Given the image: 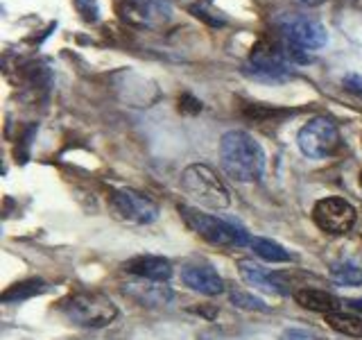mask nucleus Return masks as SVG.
Returning <instances> with one entry per match:
<instances>
[{
    "mask_svg": "<svg viewBox=\"0 0 362 340\" xmlns=\"http://www.w3.org/2000/svg\"><path fill=\"white\" fill-rule=\"evenodd\" d=\"M62 311L73 324L88 329L107 327L118 317V306L98 290H79L71 295L62 302Z\"/></svg>",
    "mask_w": 362,
    "mask_h": 340,
    "instance_id": "nucleus-3",
    "label": "nucleus"
},
{
    "mask_svg": "<svg viewBox=\"0 0 362 340\" xmlns=\"http://www.w3.org/2000/svg\"><path fill=\"white\" fill-rule=\"evenodd\" d=\"M299 150L310 159H326L339 150L342 134L339 128L326 116H315L303 125L297 134Z\"/></svg>",
    "mask_w": 362,
    "mask_h": 340,
    "instance_id": "nucleus-7",
    "label": "nucleus"
},
{
    "mask_svg": "<svg viewBox=\"0 0 362 340\" xmlns=\"http://www.w3.org/2000/svg\"><path fill=\"white\" fill-rule=\"evenodd\" d=\"M292 60L305 62L308 57L294 52L286 41H260L256 48H252V55H249L247 73L256 79H265V82H281V79L290 77Z\"/></svg>",
    "mask_w": 362,
    "mask_h": 340,
    "instance_id": "nucleus-2",
    "label": "nucleus"
},
{
    "mask_svg": "<svg viewBox=\"0 0 362 340\" xmlns=\"http://www.w3.org/2000/svg\"><path fill=\"white\" fill-rule=\"evenodd\" d=\"M274 26L281 34V39L299 55L320 50L328 41L326 28L317 18L305 14H281L274 21Z\"/></svg>",
    "mask_w": 362,
    "mask_h": 340,
    "instance_id": "nucleus-5",
    "label": "nucleus"
},
{
    "mask_svg": "<svg viewBox=\"0 0 362 340\" xmlns=\"http://www.w3.org/2000/svg\"><path fill=\"white\" fill-rule=\"evenodd\" d=\"M238 270H240V277L249 283V286H254L263 293H274V295H286L288 290L283 288L286 283H281L276 275H269V272L254 264L252 259H240L238 261Z\"/></svg>",
    "mask_w": 362,
    "mask_h": 340,
    "instance_id": "nucleus-14",
    "label": "nucleus"
},
{
    "mask_svg": "<svg viewBox=\"0 0 362 340\" xmlns=\"http://www.w3.org/2000/svg\"><path fill=\"white\" fill-rule=\"evenodd\" d=\"M294 3H301V5H320L322 0H294Z\"/></svg>",
    "mask_w": 362,
    "mask_h": 340,
    "instance_id": "nucleus-24",
    "label": "nucleus"
},
{
    "mask_svg": "<svg viewBox=\"0 0 362 340\" xmlns=\"http://www.w3.org/2000/svg\"><path fill=\"white\" fill-rule=\"evenodd\" d=\"M220 159L224 173L235 181H256L265 170V152L245 130H229L220 139Z\"/></svg>",
    "mask_w": 362,
    "mask_h": 340,
    "instance_id": "nucleus-1",
    "label": "nucleus"
},
{
    "mask_svg": "<svg viewBox=\"0 0 362 340\" xmlns=\"http://www.w3.org/2000/svg\"><path fill=\"white\" fill-rule=\"evenodd\" d=\"M346 304L354 306V309H358V311H362V300H349Z\"/></svg>",
    "mask_w": 362,
    "mask_h": 340,
    "instance_id": "nucleus-23",
    "label": "nucleus"
},
{
    "mask_svg": "<svg viewBox=\"0 0 362 340\" xmlns=\"http://www.w3.org/2000/svg\"><path fill=\"white\" fill-rule=\"evenodd\" d=\"M181 186L192 200H197L204 207L211 209H226L231 204L229 191L224 188L220 177L213 173L209 166L192 164L181 173Z\"/></svg>",
    "mask_w": 362,
    "mask_h": 340,
    "instance_id": "nucleus-6",
    "label": "nucleus"
},
{
    "mask_svg": "<svg viewBox=\"0 0 362 340\" xmlns=\"http://www.w3.org/2000/svg\"><path fill=\"white\" fill-rule=\"evenodd\" d=\"M360 186H362V175H360Z\"/></svg>",
    "mask_w": 362,
    "mask_h": 340,
    "instance_id": "nucleus-25",
    "label": "nucleus"
},
{
    "mask_svg": "<svg viewBox=\"0 0 362 340\" xmlns=\"http://www.w3.org/2000/svg\"><path fill=\"white\" fill-rule=\"evenodd\" d=\"M122 18L141 28H154L161 26L170 18V5L168 0H124Z\"/></svg>",
    "mask_w": 362,
    "mask_h": 340,
    "instance_id": "nucleus-10",
    "label": "nucleus"
},
{
    "mask_svg": "<svg viewBox=\"0 0 362 340\" xmlns=\"http://www.w3.org/2000/svg\"><path fill=\"white\" fill-rule=\"evenodd\" d=\"M331 277L342 286H362V268L351 259H339L331 266Z\"/></svg>",
    "mask_w": 362,
    "mask_h": 340,
    "instance_id": "nucleus-18",
    "label": "nucleus"
},
{
    "mask_svg": "<svg viewBox=\"0 0 362 340\" xmlns=\"http://www.w3.org/2000/svg\"><path fill=\"white\" fill-rule=\"evenodd\" d=\"M358 213L351 204L342 198H324L315 204L313 220L326 234H346L356 225Z\"/></svg>",
    "mask_w": 362,
    "mask_h": 340,
    "instance_id": "nucleus-8",
    "label": "nucleus"
},
{
    "mask_svg": "<svg viewBox=\"0 0 362 340\" xmlns=\"http://www.w3.org/2000/svg\"><path fill=\"white\" fill-rule=\"evenodd\" d=\"M281 340H320V338H315L313 334L303 332V329H288V332H283Z\"/></svg>",
    "mask_w": 362,
    "mask_h": 340,
    "instance_id": "nucleus-22",
    "label": "nucleus"
},
{
    "mask_svg": "<svg viewBox=\"0 0 362 340\" xmlns=\"http://www.w3.org/2000/svg\"><path fill=\"white\" fill-rule=\"evenodd\" d=\"M111 209L116 211L118 218L136 222V225H150L158 218V204L150 200L143 193L134 188H120L111 196Z\"/></svg>",
    "mask_w": 362,
    "mask_h": 340,
    "instance_id": "nucleus-9",
    "label": "nucleus"
},
{
    "mask_svg": "<svg viewBox=\"0 0 362 340\" xmlns=\"http://www.w3.org/2000/svg\"><path fill=\"white\" fill-rule=\"evenodd\" d=\"M249 247L254 249V254H258L260 259H265L267 264H288V261L292 259L286 247L274 243V241H269V238L254 236L252 241H249Z\"/></svg>",
    "mask_w": 362,
    "mask_h": 340,
    "instance_id": "nucleus-17",
    "label": "nucleus"
},
{
    "mask_svg": "<svg viewBox=\"0 0 362 340\" xmlns=\"http://www.w3.org/2000/svg\"><path fill=\"white\" fill-rule=\"evenodd\" d=\"M294 300H297L299 306L308 311H317V313H335L339 309V300L335 295L326 293V290H317V288H299L294 293Z\"/></svg>",
    "mask_w": 362,
    "mask_h": 340,
    "instance_id": "nucleus-15",
    "label": "nucleus"
},
{
    "mask_svg": "<svg viewBox=\"0 0 362 340\" xmlns=\"http://www.w3.org/2000/svg\"><path fill=\"white\" fill-rule=\"evenodd\" d=\"M122 270L141 279L161 281V283L173 277V264L163 256H152V254H143V256H134L129 261H124Z\"/></svg>",
    "mask_w": 362,
    "mask_h": 340,
    "instance_id": "nucleus-12",
    "label": "nucleus"
},
{
    "mask_svg": "<svg viewBox=\"0 0 362 340\" xmlns=\"http://www.w3.org/2000/svg\"><path fill=\"white\" fill-rule=\"evenodd\" d=\"M342 84H344V89H346V91H351V94H354V96L362 98V75L349 73V75H344Z\"/></svg>",
    "mask_w": 362,
    "mask_h": 340,
    "instance_id": "nucleus-21",
    "label": "nucleus"
},
{
    "mask_svg": "<svg viewBox=\"0 0 362 340\" xmlns=\"http://www.w3.org/2000/svg\"><path fill=\"white\" fill-rule=\"evenodd\" d=\"M179 213L190 230L197 236H202L204 241H209L211 245L243 247V245H249V241H252L243 227H238L235 222H229V220H222V218H218V215L202 213V211L190 209V207H179Z\"/></svg>",
    "mask_w": 362,
    "mask_h": 340,
    "instance_id": "nucleus-4",
    "label": "nucleus"
},
{
    "mask_svg": "<svg viewBox=\"0 0 362 340\" xmlns=\"http://www.w3.org/2000/svg\"><path fill=\"white\" fill-rule=\"evenodd\" d=\"M229 298L233 302V306H238V309H247V311H263L267 313L269 311V306L260 300V298H254L252 293H247V290H231L229 293Z\"/></svg>",
    "mask_w": 362,
    "mask_h": 340,
    "instance_id": "nucleus-20",
    "label": "nucleus"
},
{
    "mask_svg": "<svg viewBox=\"0 0 362 340\" xmlns=\"http://www.w3.org/2000/svg\"><path fill=\"white\" fill-rule=\"evenodd\" d=\"M326 322L333 332L351 336V338H362V320L354 315H344V313H326Z\"/></svg>",
    "mask_w": 362,
    "mask_h": 340,
    "instance_id": "nucleus-19",
    "label": "nucleus"
},
{
    "mask_svg": "<svg viewBox=\"0 0 362 340\" xmlns=\"http://www.w3.org/2000/svg\"><path fill=\"white\" fill-rule=\"evenodd\" d=\"M48 290V283L43 279H25V281H18L14 286H9L3 295H0V302L3 304H18V302H25L30 298H37V295Z\"/></svg>",
    "mask_w": 362,
    "mask_h": 340,
    "instance_id": "nucleus-16",
    "label": "nucleus"
},
{
    "mask_svg": "<svg viewBox=\"0 0 362 340\" xmlns=\"http://www.w3.org/2000/svg\"><path fill=\"white\" fill-rule=\"evenodd\" d=\"M120 290L136 304L150 306V309H154V306H165L170 300H173V290L163 286L161 281H150V279H141V277H139V281L122 283Z\"/></svg>",
    "mask_w": 362,
    "mask_h": 340,
    "instance_id": "nucleus-11",
    "label": "nucleus"
},
{
    "mask_svg": "<svg viewBox=\"0 0 362 340\" xmlns=\"http://www.w3.org/2000/svg\"><path fill=\"white\" fill-rule=\"evenodd\" d=\"M181 279H184V283H186L188 288L197 290L202 295H209V298L224 293L222 277L211 266H206V264L184 266V270H181Z\"/></svg>",
    "mask_w": 362,
    "mask_h": 340,
    "instance_id": "nucleus-13",
    "label": "nucleus"
}]
</instances>
